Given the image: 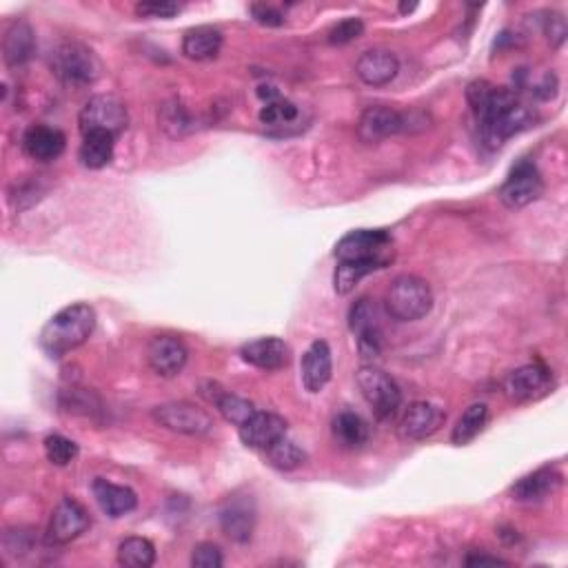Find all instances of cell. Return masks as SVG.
Listing matches in <instances>:
<instances>
[{"label": "cell", "mask_w": 568, "mask_h": 568, "mask_svg": "<svg viewBox=\"0 0 568 568\" xmlns=\"http://www.w3.org/2000/svg\"><path fill=\"white\" fill-rule=\"evenodd\" d=\"M220 49H222V32L218 27L211 25L194 27L189 29L185 38H182V54H185L189 60H196V63L216 58L220 54Z\"/></svg>", "instance_id": "d4e9b609"}, {"label": "cell", "mask_w": 568, "mask_h": 568, "mask_svg": "<svg viewBox=\"0 0 568 568\" xmlns=\"http://www.w3.org/2000/svg\"><path fill=\"white\" fill-rule=\"evenodd\" d=\"M162 127L169 131V127H176L174 136L182 134L189 127V118H187V111L182 109L180 105H167L165 111H162Z\"/></svg>", "instance_id": "f35d334b"}, {"label": "cell", "mask_w": 568, "mask_h": 568, "mask_svg": "<svg viewBox=\"0 0 568 568\" xmlns=\"http://www.w3.org/2000/svg\"><path fill=\"white\" fill-rule=\"evenodd\" d=\"M400 63L389 49H369L355 60V76L369 87H384L398 76Z\"/></svg>", "instance_id": "e0dca14e"}, {"label": "cell", "mask_w": 568, "mask_h": 568, "mask_svg": "<svg viewBox=\"0 0 568 568\" xmlns=\"http://www.w3.org/2000/svg\"><path fill=\"white\" fill-rule=\"evenodd\" d=\"M91 524V517L87 509L80 502H76L74 497H65L60 502L54 513L52 520L47 526V542L49 544H69L71 540L83 535Z\"/></svg>", "instance_id": "8fae6325"}, {"label": "cell", "mask_w": 568, "mask_h": 568, "mask_svg": "<svg viewBox=\"0 0 568 568\" xmlns=\"http://www.w3.org/2000/svg\"><path fill=\"white\" fill-rule=\"evenodd\" d=\"M544 34L549 38V43L553 47H562L564 40H566V20L562 14H549L544 18Z\"/></svg>", "instance_id": "d590c367"}, {"label": "cell", "mask_w": 568, "mask_h": 568, "mask_svg": "<svg viewBox=\"0 0 568 568\" xmlns=\"http://www.w3.org/2000/svg\"><path fill=\"white\" fill-rule=\"evenodd\" d=\"M553 384V373L544 364H524L509 373V378L504 380V391L515 402H535L549 395Z\"/></svg>", "instance_id": "9c48e42d"}, {"label": "cell", "mask_w": 568, "mask_h": 568, "mask_svg": "<svg viewBox=\"0 0 568 568\" xmlns=\"http://www.w3.org/2000/svg\"><path fill=\"white\" fill-rule=\"evenodd\" d=\"M355 382H358L362 398L367 400L375 418L389 420L398 413L402 404V391L389 373L373 367V364H364L355 373Z\"/></svg>", "instance_id": "3957f363"}, {"label": "cell", "mask_w": 568, "mask_h": 568, "mask_svg": "<svg viewBox=\"0 0 568 568\" xmlns=\"http://www.w3.org/2000/svg\"><path fill=\"white\" fill-rule=\"evenodd\" d=\"M393 240L382 229H358L344 236L336 245V258L344 260H375L389 265L393 260Z\"/></svg>", "instance_id": "8992f818"}, {"label": "cell", "mask_w": 568, "mask_h": 568, "mask_svg": "<svg viewBox=\"0 0 568 568\" xmlns=\"http://www.w3.org/2000/svg\"><path fill=\"white\" fill-rule=\"evenodd\" d=\"M52 71L60 83L78 89L94 83L100 74L98 58L80 43H63L52 54Z\"/></svg>", "instance_id": "277c9868"}, {"label": "cell", "mask_w": 568, "mask_h": 568, "mask_svg": "<svg viewBox=\"0 0 568 568\" xmlns=\"http://www.w3.org/2000/svg\"><path fill=\"white\" fill-rule=\"evenodd\" d=\"M45 455L54 466H67L78 458V444L65 435H47L45 438Z\"/></svg>", "instance_id": "d6a6232c"}, {"label": "cell", "mask_w": 568, "mask_h": 568, "mask_svg": "<svg viewBox=\"0 0 568 568\" xmlns=\"http://www.w3.org/2000/svg\"><path fill=\"white\" fill-rule=\"evenodd\" d=\"M446 422V413L431 402H413L400 420V435L409 442H422L438 433Z\"/></svg>", "instance_id": "4fadbf2b"}, {"label": "cell", "mask_w": 568, "mask_h": 568, "mask_svg": "<svg viewBox=\"0 0 568 568\" xmlns=\"http://www.w3.org/2000/svg\"><path fill=\"white\" fill-rule=\"evenodd\" d=\"M154 420L162 429L182 435H207L213 431V418L191 402H167L154 409Z\"/></svg>", "instance_id": "52a82bcc"}, {"label": "cell", "mask_w": 568, "mask_h": 568, "mask_svg": "<svg viewBox=\"0 0 568 568\" xmlns=\"http://www.w3.org/2000/svg\"><path fill=\"white\" fill-rule=\"evenodd\" d=\"M127 123L129 114L125 103L111 94H98L91 98L78 118L83 136L91 134V131H105V134L118 138L127 129Z\"/></svg>", "instance_id": "5b68a950"}, {"label": "cell", "mask_w": 568, "mask_h": 568, "mask_svg": "<svg viewBox=\"0 0 568 568\" xmlns=\"http://www.w3.org/2000/svg\"><path fill=\"white\" fill-rule=\"evenodd\" d=\"M486 422H489V407H486L484 402L471 404V407L460 415L458 424H455V429L451 433L453 444L464 446L473 442L484 431Z\"/></svg>", "instance_id": "f1b7e54d"}, {"label": "cell", "mask_w": 568, "mask_h": 568, "mask_svg": "<svg viewBox=\"0 0 568 568\" xmlns=\"http://www.w3.org/2000/svg\"><path fill=\"white\" fill-rule=\"evenodd\" d=\"M415 7H418V5H400V12H402V14H409V12H413Z\"/></svg>", "instance_id": "60d3db41"}, {"label": "cell", "mask_w": 568, "mask_h": 568, "mask_svg": "<svg viewBox=\"0 0 568 568\" xmlns=\"http://www.w3.org/2000/svg\"><path fill=\"white\" fill-rule=\"evenodd\" d=\"M220 526L229 540L249 542L256 529V506L247 497H231L220 511Z\"/></svg>", "instance_id": "2e32d148"}, {"label": "cell", "mask_w": 568, "mask_h": 568, "mask_svg": "<svg viewBox=\"0 0 568 568\" xmlns=\"http://www.w3.org/2000/svg\"><path fill=\"white\" fill-rule=\"evenodd\" d=\"M284 435H287V420L280 418L278 413L269 411H256L240 426V440L245 442L249 449L256 451H267L269 446L282 440Z\"/></svg>", "instance_id": "9a60e30c"}, {"label": "cell", "mask_w": 568, "mask_h": 568, "mask_svg": "<svg viewBox=\"0 0 568 568\" xmlns=\"http://www.w3.org/2000/svg\"><path fill=\"white\" fill-rule=\"evenodd\" d=\"M562 486V475L551 466L537 469L535 473L524 475V478L513 486V497L517 502H542L551 497Z\"/></svg>", "instance_id": "603a6c76"}, {"label": "cell", "mask_w": 568, "mask_h": 568, "mask_svg": "<svg viewBox=\"0 0 568 568\" xmlns=\"http://www.w3.org/2000/svg\"><path fill=\"white\" fill-rule=\"evenodd\" d=\"M136 12L145 18H174L180 12V5L167 3V0H156V3H138Z\"/></svg>", "instance_id": "8d00e7d4"}, {"label": "cell", "mask_w": 568, "mask_h": 568, "mask_svg": "<svg viewBox=\"0 0 568 568\" xmlns=\"http://www.w3.org/2000/svg\"><path fill=\"white\" fill-rule=\"evenodd\" d=\"M384 304H387L389 316L400 322H415L429 316L433 309V291L429 282L404 273L398 276L384 296Z\"/></svg>", "instance_id": "7a4b0ae2"}, {"label": "cell", "mask_w": 568, "mask_h": 568, "mask_svg": "<svg viewBox=\"0 0 568 568\" xmlns=\"http://www.w3.org/2000/svg\"><path fill=\"white\" fill-rule=\"evenodd\" d=\"M118 562L127 568H149L156 562V546L147 537H127L118 546Z\"/></svg>", "instance_id": "f546056e"}, {"label": "cell", "mask_w": 568, "mask_h": 568, "mask_svg": "<svg viewBox=\"0 0 568 568\" xmlns=\"http://www.w3.org/2000/svg\"><path fill=\"white\" fill-rule=\"evenodd\" d=\"M116 138L105 131H91L83 136V145L78 151V160L85 169H103L114 158Z\"/></svg>", "instance_id": "484cf974"}, {"label": "cell", "mask_w": 568, "mask_h": 568, "mask_svg": "<svg viewBox=\"0 0 568 568\" xmlns=\"http://www.w3.org/2000/svg\"><path fill=\"white\" fill-rule=\"evenodd\" d=\"M333 438H336L344 449H360L369 442V424L364 422L358 413L342 411L333 420Z\"/></svg>", "instance_id": "4316f807"}, {"label": "cell", "mask_w": 568, "mask_h": 568, "mask_svg": "<svg viewBox=\"0 0 568 568\" xmlns=\"http://www.w3.org/2000/svg\"><path fill=\"white\" fill-rule=\"evenodd\" d=\"M222 564H225V560H222V551L211 542L198 544L194 549V555H191V566L196 568H220Z\"/></svg>", "instance_id": "e575fe53"}, {"label": "cell", "mask_w": 568, "mask_h": 568, "mask_svg": "<svg viewBox=\"0 0 568 568\" xmlns=\"http://www.w3.org/2000/svg\"><path fill=\"white\" fill-rule=\"evenodd\" d=\"M349 327L355 333L360 344V353L364 358H375L382 351V324L378 307L369 300L362 298L349 311Z\"/></svg>", "instance_id": "30bf717a"}, {"label": "cell", "mask_w": 568, "mask_h": 568, "mask_svg": "<svg viewBox=\"0 0 568 568\" xmlns=\"http://www.w3.org/2000/svg\"><path fill=\"white\" fill-rule=\"evenodd\" d=\"M209 400L216 404V409L220 411L222 418H225L231 424H236L238 429L251 418L253 413H256V407H253L249 400L240 398V395H233L229 391L218 389L216 393L209 395Z\"/></svg>", "instance_id": "4dcf8cb0"}, {"label": "cell", "mask_w": 568, "mask_h": 568, "mask_svg": "<svg viewBox=\"0 0 568 568\" xmlns=\"http://www.w3.org/2000/svg\"><path fill=\"white\" fill-rule=\"evenodd\" d=\"M542 194H544V180L540 176V171H537L531 160H522L513 167L511 176L506 178L497 196H500L504 207L524 209Z\"/></svg>", "instance_id": "ba28073f"}, {"label": "cell", "mask_w": 568, "mask_h": 568, "mask_svg": "<svg viewBox=\"0 0 568 568\" xmlns=\"http://www.w3.org/2000/svg\"><path fill=\"white\" fill-rule=\"evenodd\" d=\"M96 327V311L89 304H69L45 324L40 333V347L49 358H65L89 340Z\"/></svg>", "instance_id": "6da1fadb"}, {"label": "cell", "mask_w": 568, "mask_h": 568, "mask_svg": "<svg viewBox=\"0 0 568 568\" xmlns=\"http://www.w3.org/2000/svg\"><path fill=\"white\" fill-rule=\"evenodd\" d=\"M67 147V138L60 129L56 127H45V125H34L25 131L23 136V149L29 158L40 160V162H52L60 158Z\"/></svg>", "instance_id": "ffe728a7"}, {"label": "cell", "mask_w": 568, "mask_h": 568, "mask_svg": "<svg viewBox=\"0 0 568 568\" xmlns=\"http://www.w3.org/2000/svg\"><path fill=\"white\" fill-rule=\"evenodd\" d=\"M189 360L185 342L176 336H156L147 344V362L160 378H174Z\"/></svg>", "instance_id": "5bb4252c"}, {"label": "cell", "mask_w": 568, "mask_h": 568, "mask_svg": "<svg viewBox=\"0 0 568 568\" xmlns=\"http://www.w3.org/2000/svg\"><path fill=\"white\" fill-rule=\"evenodd\" d=\"M409 129V116L384 105H375L364 111L358 123V136L362 142H380Z\"/></svg>", "instance_id": "7c38bea8"}, {"label": "cell", "mask_w": 568, "mask_h": 568, "mask_svg": "<svg viewBox=\"0 0 568 568\" xmlns=\"http://www.w3.org/2000/svg\"><path fill=\"white\" fill-rule=\"evenodd\" d=\"M242 360L262 371H278L291 362L289 344L280 338H260L240 349Z\"/></svg>", "instance_id": "ac0fdd59"}, {"label": "cell", "mask_w": 568, "mask_h": 568, "mask_svg": "<svg viewBox=\"0 0 568 568\" xmlns=\"http://www.w3.org/2000/svg\"><path fill=\"white\" fill-rule=\"evenodd\" d=\"M466 566H506L509 562H504L500 560V557H491V555H469L466 557Z\"/></svg>", "instance_id": "ab89813d"}, {"label": "cell", "mask_w": 568, "mask_h": 568, "mask_svg": "<svg viewBox=\"0 0 568 568\" xmlns=\"http://www.w3.org/2000/svg\"><path fill=\"white\" fill-rule=\"evenodd\" d=\"M260 98L265 100V105L260 109V123L265 127H289L298 120L300 111L298 105L291 103L289 98H282L273 87H260Z\"/></svg>", "instance_id": "cb8c5ba5"}, {"label": "cell", "mask_w": 568, "mask_h": 568, "mask_svg": "<svg viewBox=\"0 0 568 568\" xmlns=\"http://www.w3.org/2000/svg\"><path fill=\"white\" fill-rule=\"evenodd\" d=\"M91 491H94V497L103 513H107L109 517H123L127 513H131L138 506V495L129 489V486H120L114 482H107L103 478L94 480L91 484Z\"/></svg>", "instance_id": "7402d4cb"}, {"label": "cell", "mask_w": 568, "mask_h": 568, "mask_svg": "<svg viewBox=\"0 0 568 568\" xmlns=\"http://www.w3.org/2000/svg\"><path fill=\"white\" fill-rule=\"evenodd\" d=\"M302 384L309 393H320L327 387L333 373V360H331V349L324 340L311 342V347L307 353L302 355Z\"/></svg>", "instance_id": "d6986e66"}, {"label": "cell", "mask_w": 568, "mask_h": 568, "mask_svg": "<svg viewBox=\"0 0 568 568\" xmlns=\"http://www.w3.org/2000/svg\"><path fill=\"white\" fill-rule=\"evenodd\" d=\"M384 267H387L384 262H375V260H344L336 269L333 284H336V291L340 296H347V293L358 287L362 278H367L369 273Z\"/></svg>", "instance_id": "83f0119b"}, {"label": "cell", "mask_w": 568, "mask_h": 568, "mask_svg": "<svg viewBox=\"0 0 568 568\" xmlns=\"http://www.w3.org/2000/svg\"><path fill=\"white\" fill-rule=\"evenodd\" d=\"M249 12H251L253 18H256V23H260V25H267V27H280V25H284L282 12H280V9L273 7V5H267V3L251 5Z\"/></svg>", "instance_id": "74e56055"}, {"label": "cell", "mask_w": 568, "mask_h": 568, "mask_svg": "<svg viewBox=\"0 0 568 568\" xmlns=\"http://www.w3.org/2000/svg\"><path fill=\"white\" fill-rule=\"evenodd\" d=\"M364 34V23L360 18H344L338 25L331 27L329 43L331 45H349Z\"/></svg>", "instance_id": "836d02e7"}, {"label": "cell", "mask_w": 568, "mask_h": 568, "mask_svg": "<svg viewBox=\"0 0 568 568\" xmlns=\"http://www.w3.org/2000/svg\"><path fill=\"white\" fill-rule=\"evenodd\" d=\"M36 52V34L27 20H16L9 25L3 38V56L9 67H23Z\"/></svg>", "instance_id": "44dd1931"}, {"label": "cell", "mask_w": 568, "mask_h": 568, "mask_svg": "<svg viewBox=\"0 0 568 568\" xmlns=\"http://www.w3.org/2000/svg\"><path fill=\"white\" fill-rule=\"evenodd\" d=\"M265 453L269 458V464L276 466L278 471H293V469H298V466H302L304 460H307L304 451L296 442L287 440V435H284V438L278 440L273 446H269Z\"/></svg>", "instance_id": "1f68e13d"}]
</instances>
